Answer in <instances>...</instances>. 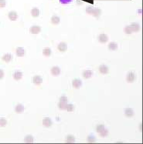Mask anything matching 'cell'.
Wrapping results in <instances>:
<instances>
[{"instance_id":"obj_31","label":"cell","mask_w":143,"mask_h":144,"mask_svg":"<svg viewBox=\"0 0 143 144\" xmlns=\"http://www.w3.org/2000/svg\"><path fill=\"white\" fill-rule=\"evenodd\" d=\"M94 8L93 7H87V8H86V12H87V14H91V15H92L93 12H94Z\"/></svg>"},{"instance_id":"obj_9","label":"cell","mask_w":143,"mask_h":144,"mask_svg":"<svg viewBox=\"0 0 143 144\" xmlns=\"http://www.w3.org/2000/svg\"><path fill=\"white\" fill-rule=\"evenodd\" d=\"M52 124H53V122L50 118H45L44 120H43V125L45 127H47V128L50 127L51 126H52Z\"/></svg>"},{"instance_id":"obj_29","label":"cell","mask_w":143,"mask_h":144,"mask_svg":"<svg viewBox=\"0 0 143 144\" xmlns=\"http://www.w3.org/2000/svg\"><path fill=\"white\" fill-rule=\"evenodd\" d=\"M105 128H104V125H102V124H101V125H98V126H97V128H96V131L98 132H101L102 130H104Z\"/></svg>"},{"instance_id":"obj_1","label":"cell","mask_w":143,"mask_h":144,"mask_svg":"<svg viewBox=\"0 0 143 144\" xmlns=\"http://www.w3.org/2000/svg\"><path fill=\"white\" fill-rule=\"evenodd\" d=\"M40 32H41V27L38 26V25H33L30 29V32L31 34H38Z\"/></svg>"},{"instance_id":"obj_2","label":"cell","mask_w":143,"mask_h":144,"mask_svg":"<svg viewBox=\"0 0 143 144\" xmlns=\"http://www.w3.org/2000/svg\"><path fill=\"white\" fill-rule=\"evenodd\" d=\"M108 39H109V37H108V36L106 35V34H100L98 36V40L101 43L107 42L108 41Z\"/></svg>"},{"instance_id":"obj_22","label":"cell","mask_w":143,"mask_h":144,"mask_svg":"<svg viewBox=\"0 0 143 144\" xmlns=\"http://www.w3.org/2000/svg\"><path fill=\"white\" fill-rule=\"evenodd\" d=\"M60 21H61V19H60V17L59 16H53L52 18H51V22H52V23L54 24V25L59 24L60 23Z\"/></svg>"},{"instance_id":"obj_16","label":"cell","mask_w":143,"mask_h":144,"mask_svg":"<svg viewBox=\"0 0 143 144\" xmlns=\"http://www.w3.org/2000/svg\"><path fill=\"white\" fill-rule=\"evenodd\" d=\"M108 48H109V49L111 51L117 50L118 49V43L115 42H110V44L108 45Z\"/></svg>"},{"instance_id":"obj_5","label":"cell","mask_w":143,"mask_h":144,"mask_svg":"<svg viewBox=\"0 0 143 144\" xmlns=\"http://www.w3.org/2000/svg\"><path fill=\"white\" fill-rule=\"evenodd\" d=\"M135 80V74L132 72H129L127 76V82L129 83H132Z\"/></svg>"},{"instance_id":"obj_6","label":"cell","mask_w":143,"mask_h":144,"mask_svg":"<svg viewBox=\"0 0 143 144\" xmlns=\"http://www.w3.org/2000/svg\"><path fill=\"white\" fill-rule=\"evenodd\" d=\"M24 109H25L24 106L22 105V104H18L15 108V112H16V113L21 114V113H23Z\"/></svg>"},{"instance_id":"obj_7","label":"cell","mask_w":143,"mask_h":144,"mask_svg":"<svg viewBox=\"0 0 143 144\" xmlns=\"http://www.w3.org/2000/svg\"><path fill=\"white\" fill-rule=\"evenodd\" d=\"M33 82L35 85L39 86V85H40V84L43 83V79L39 76H35L33 79Z\"/></svg>"},{"instance_id":"obj_28","label":"cell","mask_w":143,"mask_h":144,"mask_svg":"<svg viewBox=\"0 0 143 144\" xmlns=\"http://www.w3.org/2000/svg\"><path fill=\"white\" fill-rule=\"evenodd\" d=\"M66 109H67L68 112H73L74 110V106L73 104H67Z\"/></svg>"},{"instance_id":"obj_12","label":"cell","mask_w":143,"mask_h":144,"mask_svg":"<svg viewBox=\"0 0 143 144\" xmlns=\"http://www.w3.org/2000/svg\"><path fill=\"white\" fill-rule=\"evenodd\" d=\"M130 26L131 28V29H132V32H137L140 30V25L138 22H132V23H131Z\"/></svg>"},{"instance_id":"obj_33","label":"cell","mask_w":143,"mask_h":144,"mask_svg":"<svg viewBox=\"0 0 143 144\" xmlns=\"http://www.w3.org/2000/svg\"><path fill=\"white\" fill-rule=\"evenodd\" d=\"M6 5L5 0H0V8H4Z\"/></svg>"},{"instance_id":"obj_20","label":"cell","mask_w":143,"mask_h":144,"mask_svg":"<svg viewBox=\"0 0 143 144\" xmlns=\"http://www.w3.org/2000/svg\"><path fill=\"white\" fill-rule=\"evenodd\" d=\"M43 55L44 56H47V57H49V56L51 55V49H50L49 47H46L43 50Z\"/></svg>"},{"instance_id":"obj_24","label":"cell","mask_w":143,"mask_h":144,"mask_svg":"<svg viewBox=\"0 0 143 144\" xmlns=\"http://www.w3.org/2000/svg\"><path fill=\"white\" fill-rule=\"evenodd\" d=\"M67 103H64V102H60L59 103V108L61 109H66V108H67Z\"/></svg>"},{"instance_id":"obj_27","label":"cell","mask_w":143,"mask_h":144,"mask_svg":"<svg viewBox=\"0 0 143 144\" xmlns=\"http://www.w3.org/2000/svg\"><path fill=\"white\" fill-rule=\"evenodd\" d=\"M99 134L101 137H105V136H107L108 134V130L106 129H104V130H102L101 132H99Z\"/></svg>"},{"instance_id":"obj_21","label":"cell","mask_w":143,"mask_h":144,"mask_svg":"<svg viewBox=\"0 0 143 144\" xmlns=\"http://www.w3.org/2000/svg\"><path fill=\"white\" fill-rule=\"evenodd\" d=\"M33 141H34V139H33V136H31V135L26 136L24 139V142L26 143H33Z\"/></svg>"},{"instance_id":"obj_30","label":"cell","mask_w":143,"mask_h":144,"mask_svg":"<svg viewBox=\"0 0 143 144\" xmlns=\"http://www.w3.org/2000/svg\"><path fill=\"white\" fill-rule=\"evenodd\" d=\"M7 125V120L5 119H1L0 120V127H5Z\"/></svg>"},{"instance_id":"obj_14","label":"cell","mask_w":143,"mask_h":144,"mask_svg":"<svg viewBox=\"0 0 143 144\" xmlns=\"http://www.w3.org/2000/svg\"><path fill=\"white\" fill-rule=\"evenodd\" d=\"M22 76H23V74H22V72H19V71H16L13 73V79L15 80H20L22 78Z\"/></svg>"},{"instance_id":"obj_17","label":"cell","mask_w":143,"mask_h":144,"mask_svg":"<svg viewBox=\"0 0 143 144\" xmlns=\"http://www.w3.org/2000/svg\"><path fill=\"white\" fill-rule=\"evenodd\" d=\"M93 76V72L91 70H86L83 72V77L85 79H90Z\"/></svg>"},{"instance_id":"obj_10","label":"cell","mask_w":143,"mask_h":144,"mask_svg":"<svg viewBox=\"0 0 143 144\" xmlns=\"http://www.w3.org/2000/svg\"><path fill=\"white\" fill-rule=\"evenodd\" d=\"M51 74L54 76H57L61 74V69L58 66H54L51 69Z\"/></svg>"},{"instance_id":"obj_15","label":"cell","mask_w":143,"mask_h":144,"mask_svg":"<svg viewBox=\"0 0 143 144\" xmlns=\"http://www.w3.org/2000/svg\"><path fill=\"white\" fill-rule=\"evenodd\" d=\"M39 13H40V11L38 8H33L31 10V15L33 17H38L39 16Z\"/></svg>"},{"instance_id":"obj_13","label":"cell","mask_w":143,"mask_h":144,"mask_svg":"<svg viewBox=\"0 0 143 144\" xmlns=\"http://www.w3.org/2000/svg\"><path fill=\"white\" fill-rule=\"evenodd\" d=\"M16 56H19V57H22V56H23L24 54H25L24 48L23 47H18L16 49Z\"/></svg>"},{"instance_id":"obj_11","label":"cell","mask_w":143,"mask_h":144,"mask_svg":"<svg viewBox=\"0 0 143 144\" xmlns=\"http://www.w3.org/2000/svg\"><path fill=\"white\" fill-rule=\"evenodd\" d=\"M99 71L102 74H107V73L109 72V68L105 65H101L99 66Z\"/></svg>"},{"instance_id":"obj_3","label":"cell","mask_w":143,"mask_h":144,"mask_svg":"<svg viewBox=\"0 0 143 144\" xmlns=\"http://www.w3.org/2000/svg\"><path fill=\"white\" fill-rule=\"evenodd\" d=\"M72 85L75 89H80L82 86V82L81 80H79V79H75V80H73Z\"/></svg>"},{"instance_id":"obj_34","label":"cell","mask_w":143,"mask_h":144,"mask_svg":"<svg viewBox=\"0 0 143 144\" xmlns=\"http://www.w3.org/2000/svg\"><path fill=\"white\" fill-rule=\"evenodd\" d=\"M72 1H73V0H60L61 3H62V4H68Z\"/></svg>"},{"instance_id":"obj_4","label":"cell","mask_w":143,"mask_h":144,"mask_svg":"<svg viewBox=\"0 0 143 144\" xmlns=\"http://www.w3.org/2000/svg\"><path fill=\"white\" fill-rule=\"evenodd\" d=\"M8 17L11 21H16L17 18H18V15H17V12H15V11H11V12H9Z\"/></svg>"},{"instance_id":"obj_35","label":"cell","mask_w":143,"mask_h":144,"mask_svg":"<svg viewBox=\"0 0 143 144\" xmlns=\"http://www.w3.org/2000/svg\"><path fill=\"white\" fill-rule=\"evenodd\" d=\"M60 102H64V103H67V98L66 96H61L60 99Z\"/></svg>"},{"instance_id":"obj_37","label":"cell","mask_w":143,"mask_h":144,"mask_svg":"<svg viewBox=\"0 0 143 144\" xmlns=\"http://www.w3.org/2000/svg\"><path fill=\"white\" fill-rule=\"evenodd\" d=\"M142 9L138 10V12H139V13H140V14H142Z\"/></svg>"},{"instance_id":"obj_19","label":"cell","mask_w":143,"mask_h":144,"mask_svg":"<svg viewBox=\"0 0 143 144\" xmlns=\"http://www.w3.org/2000/svg\"><path fill=\"white\" fill-rule=\"evenodd\" d=\"M2 60L5 61V63H9V62L12 60V55L10 53H6L5 56H2Z\"/></svg>"},{"instance_id":"obj_32","label":"cell","mask_w":143,"mask_h":144,"mask_svg":"<svg viewBox=\"0 0 143 144\" xmlns=\"http://www.w3.org/2000/svg\"><path fill=\"white\" fill-rule=\"evenodd\" d=\"M95 140H96L95 137H94V136H93V135H91L90 136L87 138V141L89 143H94L95 142Z\"/></svg>"},{"instance_id":"obj_36","label":"cell","mask_w":143,"mask_h":144,"mask_svg":"<svg viewBox=\"0 0 143 144\" xmlns=\"http://www.w3.org/2000/svg\"><path fill=\"white\" fill-rule=\"evenodd\" d=\"M4 76H5L4 72L2 71V69H0V80H2V79L4 77Z\"/></svg>"},{"instance_id":"obj_25","label":"cell","mask_w":143,"mask_h":144,"mask_svg":"<svg viewBox=\"0 0 143 144\" xmlns=\"http://www.w3.org/2000/svg\"><path fill=\"white\" fill-rule=\"evenodd\" d=\"M125 32L126 33V34H131L133 32H132V29H131V28L130 25H127V26H125Z\"/></svg>"},{"instance_id":"obj_18","label":"cell","mask_w":143,"mask_h":144,"mask_svg":"<svg viewBox=\"0 0 143 144\" xmlns=\"http://www.w3.org/2000/svg\"><path fill=\"white\" fill-rule=\"evenodd\" d=\"M125 116H127L128 117H131L134 116V111L131 108H127L125 109Z\"/></svg>"},{"instance_id":"obj_23","label":"cell","mask_w":143,"mask_h":144,"mask_svg":"<svg viewBox=\"0 0 143 144\" xmlns=\"http://www.w3.org/2000/svg\"><path fill=\"white\" fill-rule=\"evenodd\" d=\"M66 143H75V138H74V136H72V135L67 136V139H66Z\"/></svg>"},{"instance_id":"obj_26","label":"cell","mask_w":143,"mask_h":144,"mask_svg":"<svg viewBox=\"0 0 143 144\" xmlns=\"http://www.w3.org/2000/svg\"><path fill=\"white\" fill-rule=\"evenodd\" d=\"M101 9H99V8H96V9L94 10V12H93L92 15L95 17H98L100 15H101Z\"/></svg>"},{"instance_id":"obj_8","label":"cell","mask_w":143,"mask_h":144,"mask_svg":"<svg viewBox=\"0 0 143 144\" xmlns=\"http://www.w3.org/2000/svg\"><path fill=\"white\" fill-rule=\"evenodd\" d=\"M57 48H58L59 51H61V52H66L67 49V44L64 42H62L58 45Z\"/></svg>"}]
</instances>
